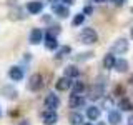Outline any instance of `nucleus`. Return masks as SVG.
<instances>
[{
  "instance_id": "dca6fc26",
  "label": "nucleus",
  "mask_w": 133,
  "mask_h": 125,
  "mask_svg": "<svg viewBox=\"0 0 133 125\" xmlns=\"http://www.w3.org/2000/svg\"><path fill=\"white\" fill-rule=\"evenodd\" d=\"M115 62H116L115 55H113V53H108V55H105V58H103V68H107V70L113 68Z\"/></svg>"
},
{
  "instance_id": "b1692460",
  "label": "nucleus",
  "mask_w": 133,
  "mask_h": 125,
  "mask_svg": "<svg viewBox=\"0 0 133 125\" xmlns=\"http://www.w3.org/2000/svg\"><path fill=\"white\" fill-rule=\"evenodd\" d=\"M10 17H12L14 20H15V18H23V10H22V8H18V7H17L15 10L10 14Z\"/></svg>"
},
{
  "instance_id": "5701e85b",
  "label": "nucleus",
  "mask_w": 133,
  "mask_h": 125,
  "mask_svg": "<svg viewBox=\"0 0 133 125\" xmlns=\"http://www.w3.org/2000/svg\"><path fill=\"white\" fill-rule=\"evenodd\" d=\"M83 20H85V15H83V14H78V15H75V17H73L72 25H73V27H75V25H82V23H83Z\"/></svg>"
},
{
  "instance_id": "f3484780",
  "label": "nucleus",
  "mask_w": 133,
  "mask_h": 125,
  "mask_svg": "<svg viewBox=\"0 0 133 125\" xmlns=\"http://www.w3.org/2000/svg\"><path fill=\"white\" fill-rule=\"evenodd\" d=\"M57 47H58L57 37H52V35L45 37V48H47V50H55Z\"/></svg>"
},
{
  "instance_id": "f704fd0d",
  "label": "nucleus",
  "mask_w": 133,
  "mask_h": 125,
  "mask_svg": "<svg viewBox=\"0 0 133 125\" xmlns=\"http://www.w3.org/2000/svg\"><path fill=\"white\" fill-rule=\"evenodd\" d=\"M83 125H93V123H90V122H88V123H83Z\"/></svg>"
},
{
  "instance_id": "aec40b11",
  "label": "nucleus",
  "mask_w": 133,
  "mask_h": 125,
  "mask_svg": "<svg viewBox=\"0 0 133 125\" xmlns=\"http://www.w3.org/2000/svg\"><path fill=\"white\" fill-rule=\"evenodd\" d=\"M118 108H120V110H123V112H131L133 110V103L128 98H122L118 102Z\"/></svg>"
},
{
  "instance_id": "2f4dec72",
  "label": "nucleus",
  "mask_w": 133,
  "mask_h": 125,
  "mask_svg": "<svg viewBox=\"0 0 133 125\" xmlns=\"http://www.w3.org/2000/svg\"><path fill=\"white\" fill-rule=\"evenodd\" d=\"M128 125H133V115L130 117V118H128Z\"/></svg>"
},
{
  "instance_id": "6ab92c4d",
  "label": "nucleus",
  "mask_w": 133,
  "mask_h": 125,
  "mask_svg": "<svg viewBox=\"0 0 133 125\" xmlns=\"http://www.w3.org/2000/svg\"><path fill=\"white\" fill-rule=\"evenodd\" d=\"M113 68L116 70V72L123 73V72H127V70H128V62L123 60V58H118V60L115 62V67H113Z\"/></svg>"
},
{
  "instance_id": "c85d7f7f",
  "label": "nucleus",
  "mask_w": 133,
  "mask_h": 125,
  "mask_svg": "<svg viewBox=\"0 0 133 125\" xmlns=\"http://www.w3.org/2000/svg\"><path fill=\"white\" fill-rule=\"evenodd\" d=\"M111 3H113V5H116V7H122L125 2H127V0H110Z\"/></svg>"
},
{
  "instance_id": "473e14b6",
  "label": "nucleus",
  "mask_w": 133,
  "mask_h": 125,
  "mask_svg": "<svg viewBox=\"0 0 133 125\" xmlns=\"http://www.w3.org/2000/svg\"><path fill=\"white\" fill-rule=\"evenodd\" d=\"M95 3H103V2H107V0H93Z\"/></svg>"
},
{
  "instance_id": "4468645a",
  "label": "nucleus",
  "mask_w": 133,
  "mask_h": 125,
  "mask_svg": "<svg viewBox=\"0 0 133 125\" xmlns=\"http://www.w3.org/2000/svg\"><path fill=\"white\" fill-rule=\"evenodd\" d=\"M108 122H110V125H118L122 122V114H120L118 110H110V114H108Z\"/></svg>"
},
{
  "instance_id": "0eeeda50",
  "label": "nucleus",
  "mask_w": 133,
  "mask_h": 125,
  "mask_svg": "<svg viewBox=\"0 0 133 125\" xmlns=\"http://www.w3.org/2000/svg\"><path fill=\"white\" fill-rule=\"evenodd\" d=\"M53 14L57 17H60V18H66V17L70 15V10L63 3H53Z\"/></svg>"
},
{
  "instance_id": "9b49d317",
  "label": "nucleus",
  "mask_w": 133,
  "mask_h": 125,
  "mask_svg": "<svg viewBox=\"0 0 133 125\" xmlns=\"http://www.w3.org/2000/svg\"><path fill=\"white\" fill-rule=\"evenodd\" d=\"M0 93L3 95L5 98H10V100H14L17 98V95H18V92H17L12 85H5V87H2V90H0Z\"/></svg>"
},
{
  "instance_id": "423d86ee",
  "label": "nucleus",
  "mask_w": 133,
  "mask_h": 125,
  "mask_svg": "<svg viewBox=\"0 0 133 125\" xmlns=\"http://www.w3.org/2000/svg\"><path fill=\"white\" fill-rule=\"evenodd\" d=\"M42 118H43L45 125H55L58 122V115H57V112H53V110H45L43 115H42Z\"/></svg>"
},
{
  "instance_id": "f257e3e1",
  "label": "nucleus",
  "mask_w": 133,
  "mask_h": 125,
  "mask_svg": "<svg viewBox=\"0 0 133 125\" xmlns=\"http://www.w3.org/2000/svg\"><path fill=\"white\" fill-rule=\"evenodd\" d=\"M97 40H98V35H97V32H95L93 28L87 27V28H83V30H82V33H80V42H82V43L93 45Z\"/></svg>"
},
{
  "instance_id": "bb28decb",
  "label": "nucleus",
  "mask_w": 133,
  "mask_h": 125,
  "mask_svg": "<svg viewBox=\"0 0 133 125\" xmlns=\"http://www.w3.org/2000/svg\"><path fill=\"white\" fill-rule=\"evenodd\" d=\"M58 32H60V28H58V27H52V28H50V30L47 32V35H52V37H55Z\"/></svg>"
},
{
  "instance_id": "412c9836",
  "label": "nucleus",
  "mask_w": 133,
  "mask_h": 125,
  "mask_svg": "<svg viewBox=\"0 0 133 125\" xmlns=\"http://www.w3.org/2000/svg\"><path fill=\"white\" fill-rule=\"evenodd\" d=\"M68 122L72 125H80V123H83V117L78 114V112H72V114L68 115Z\"/></svg>"
},
{
  "instance_id": "c756f323",
  "label": "nucleus",
  "mask_w": 133,
  "mask_h": 125,
  "mask_svg": "<svg viewBox=\"0 0 133 125\" xmlns=\"http://www.w3.org/2000/svg\"><path fill=\"white\" fill-rule=\"evenodd\" d=\"M60 2L63 3V5L68 7V5H72V3H75V0H60Z\"/></svg>"
},
{
  "instance_id": "20e7f679",
  "label": "nucleus",
  "mask_w": 133,
  "mask_h": 125,
  "mask_svg": "<svg viewBox=\"0 0 133 125\" xmlns=\"http://www.w3.org/2000/svg\"><path fill=\"white\" fill-rule=\"evenodd\" d=\"M58 105H60V98H58V95H55V93H50L45 97V107H47V110H53L55 112L57 108H58Z\"/></svg>"
},
{
  "instance_id": "39448f33",
  "label": "nucleus",
  "mask_w": 133,
  "mask_h": 125,
  "mask_svg": "<svg viewBox=\"0 0 133 125\" xmlns=\"http://www.w3.org/2000/svg\"><path fill=\"white\" fill-rule=\"evenodd\" d=\"M111 50H113L115 53H118V55L125 53V52L128 50V40H125V39H118V40H115V43L111 45Z\"/></svg>"
},
{
  "instance_id": "393cba45",
  "label": "nucleus",
  "mask_w": 133,
  "mask_h": 125,
  "mask_svg": "<svg viewBox=\"0 0 133 125\" xmlns=\"http://www.w3.org/2000/svg\"><path fill=\"white\" fill-rule=\"evenodd\" d=\"M70 52H72V48H70V47H62V50L57 53V58H62V57H65L66 53H70Z\"/></svg>"
},
{
  "instance_id": "1a4fd4ad",
  "label": "nucleus",
  "mask_w": 133,
  "mask_h": 125,
  "mask_svg": "<svg viewBox=\"0 0 133 125\" xmlns=\"http://www.w3.org/2000/svg\"><path fill=\"white\" fill-rule=\"evenodd\" d=\"M70 87H72V80H70V78H66V77H60L57 80V83H55V89L60 90V92L68 90Z\"/></svg>"
},
{
  "instance_id": "7ed1b4c3",
  "label": "nucleus",
  "mask_w": 133,
  "mask_h": 125,
  "mask_svg": "<svg viewBox=\"0 0 133 125\" xmlns=\"http://www.w3.org/2000/svg\"><path fill=\"white\" fill-rule=\"evenodd\" d=\"M42 87H43V78H42L40 73H33L28 80V90L32 92H38Z\"/></svg>"
},
{
  "instance_id": "f8f14e48",
  "label": "nucleus",
  "mask_w": 133,
  "mask_h": 125,
  "mask_svg": "<svg viewBox=\"0 0 133 125\" xmlns=\"http://www.w3.org/2000/svg\"><path fill=\"white\" fill-rule=\"evenodd\" d=\"M68 103H70V108H80V107H85V98L80 97V95H72Z\"/></svg>"
},
{
  "instance_id": "7c9ffc66",
  "label": "nucleus",
  "mask_w": 133,
  "mask_h": 125,
  "mask_svg": "<svg viewBox=\"0 0 133 125\" xmlns=\"http://www.w3.org/2000/svg\"><path fill=\"white\" fill-rule=\"evenodd\" d=\"M20 125H30V122H28V120H22V122H20Z\"/></svg>"
},
{
  "instance_id": "6e6552de",
  "label": "nucleus",
  "mask_w": 133,
  "mask_h": 125,
  "mask_svg": "<svg viewBox=\"0 0 133 125\" xmlns=\"http://www.w3.org/2000/svg\"><path fill=\"white\" fill-rule=\"evenodd\" d=\"M27 10L30 12L32 15H37V14H40V12L43 10V3L38 2V0H32V2L27 3Z\"/></svg>"
},
{
  "instance_id": "e433bc0d",
  "label": "nucleus",
  "mask_w": 133,
  "mask_h": 125,
  "mask_svg": "<svg viewBox=\"0 0 133 125\" xmlns=\"http://www.w3.org/2000/svg\"><path fill=\"white\" fill-rule=\"evenodd\" d=\"M50 2H58V0H50Z\"/></svg>"
},
{
  "instance_id": "a211bd4d",
  "label": "nucleus",
  "mask_w": 133,
  "mask_h": 125,
  "mask_svg": "<svg viewBox=\"0 0 133 125\" xmlns=\"http://www.w3.org/2000/svg\"><path fill=\"white\" fill-rule=\"evenodd\" d=\"M87 117H88L90 120H97L100 117V108L95 107V105H90L88 108H87Z\"/></svg>"
},
{
  "instance_id": "2eb2a0df",
  "label": "nucleus",
  "mask_w": 133,
  "mask_h": 125,
  "mask_svg": "<svg viewBox=\"0 0 133 125\" xmlns=\"http://www.w3.org/2000/svg\"><path fill=\"white\" fill-rule=\"evenodd\" d=\"M78 75H80V70H78L75 65H68V67H65V77H66V78H70V80H72V78L78 77Z\"/></svg>"
},
{
  "instance_id": "a878e982",
  "label": "nucleus",
  "mask_w": 133,
  "mask_h": 125,
  "mask_svg": "<svg viewBox=\"0 0 133 125\" xmlns=\"http://www.w3.org/2000/svg\"><path fill=\"white\" fill-rule=\"evenodd\" d=\"M93 57V52H88V53H80V57H77V60H85V58H91Z\"/></svg>"
},
{
  "instance_id": "cd10ccee",
  "label": "nucleus",
  "mask_w": 133,
  "mask_h": 125,
  "mask_svg": "<svg viewBox=\"0 0 133 125\" xmlns=\"http://www.w3.org/2000/svg\"><path fill=\"white\" fill-rule=\"evenodd\" d=\"M91 12H93V8H91L90 5H85V8H83V15H90Z\"/></svg>"
},
{
  "instance_id": "9d476101",
  "label": "nucleus",
  "mask_w": 133,
  "mask_h": 125,
  "mask_svg": "<svg viewBox=\"0 0 133 125\" xmlns=\"http://www.w3.org/2000/svg\"><path fill=\"white\" fill-rule=\"evenodd\" d=\"M8 77H10L14 82H18V80L23 78V70L20 68V67H10V70H8Z\"/></svg>"
},
{
  "instance_id": "c9c22d12",
  "label": "nucleus",
  "mask_w": 133,
  "mask_h": 125,
  "mask_svg": "<svg viewBox=\"0 0 133 125\" xmlns=\"http://www.w3.org/2000/svg\"><path fill=\"white\" fill-rule=\"evenodd\" d=\"M131 39H133V28H131Z\"/></svg>"
},
{
  "instance_id": "72a5a7b5",
  "label": "nucleus",
  "mask_w": 133,
  "mask_h": 125,
  "mask_svg": "<svg viewBox=\"0 0 133 125\" xmlns=\"http://www.w3.org/2000/svg\"><path fill=\"white\" fill-rule=\"evenodd\" d=\"M98 125H107V123H105V122H100V123H98Z\"/></svg>"
},
{
  "instance_id": "4be33fe9",
  "label": "nucleus",
  "mask_w": 133,
  "mask_h": 125,
  "mask_svg": "<svg viewBox=\"0 0 133 125\" xmlns=\"http://www.w3.org/2000/svg\"><path fill=\"white\" fill-rule=\"evenodd\" d=\"M83 90H85V83H83V82H75V83H73L72 95H82Z\"/></svg>"
},
{
  "instance_id": "ddd939ff",
  "label": "nucleus",
  "mask_w": 133,
  "mask_h": 125,
  "mask_svg": "<svg viewBox=\"0 0 133 125\" xmlns=\"http://www.w3.org/2000/svg\"><path fill=\"white\" fill-rule=\"evenodd\" d=\"M42 39H43V33H42L40 28H33V30L30 32V43L38 45L42 42Z\"/></svg>"
},
{
  "instance_id": "f03ea898",
  "label": "nucleus",
  "mask_w": 133,
  "mask_h": 125,
  "mask_svg": "<svg viewBox=\"0 0 133 125\" xmlns=\"http://www.w3.org/2000/svg\"><path fill=\"white\" fill-rule=\"evenodd\" d=\"M103 93H105V87L102 85V83H95V85H91L88 89V98L90 100H98L103 97Z\"/></svg>"
}]
</instances>
